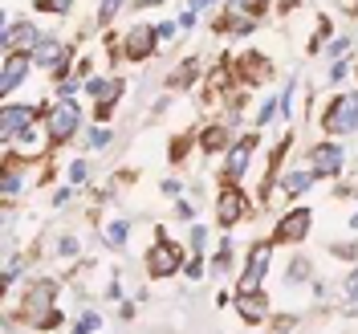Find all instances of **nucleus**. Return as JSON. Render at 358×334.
<instances>
[{
	"label": "nucleus",
	"mask_w": 358,
	"mask_h": 334,
	"mask_svg": "<svg viewBox=\"0 0 358 334\" xmlns=\"http://www.w3.org/2000/svg\"><path fill=\"white\" fill-rule=\"evenodd\" d=\"M29 62H33L29 53H8V57H4V74H0V94H4V98H8V94H13V90L24 82Z\"/></svg>",
	"instance_id": "6"
},
{
	"label": "nucleus",
	"mask_w": 358,
	"mask_h": 334,
	"mask_svg": "<svg viewBox=\"0 0 358 334\" xmlns=\"http://www.w3.org/2000/svg\"><path fill=\"white\" fill-rule=\"evenodd\" d=\"M268 257H273V245H257L252 249V257H248V269H245V277H241V293H252L261 281H265V273H268Z\"/></svg>",
	"instance_id": "4"
},
{
	"label": "nucleus",
	"mask_w": 358,
	"mask_h": 334,
	"mask_svg": "<svg viewBox=\"0 0 358 334\" xmlns=\"http://www.w3.org/2000/svg\"><path fill=\"white\" fill-rule=\"evenodd\" d=\"M17 188H21V176H17V172H8V176H4V196H13Z\"/></svg>",
	"instance_id": "23"
},
{
	"label": "nucleus",
	"mask_w": 358,
	"mask_h": 334,
	"mask_svg": "<svg viewBox=\"0 0 358 334\" xmlns=\"http://www.w3.org/2000/svg\"><path fill=\"white\" fill-rule=\"evenodd\" d=\"M118 8H122V0H102V13H98V21H110Z\"/></svg>",
	"instance_id": "22"
},
{
	"label": "nucleus",
	"mask_w": 358,
	"mask_h": 334,
	"mask_svg": "<svg viewBox=\"0 0 358 334\" xmlns=\"http://www.w3.org/2000/svg\"><path fill=\"white\" fill-rule=\"evenodd\" d=\"M346 290H350V298H355V306H358V273H350V281H346Z\"/></svg>",
	"instance_id": "28"
},
{
	"label": "nucleus",
	"mask_w": 358,
	"mask_h": 334,
	"mask_svg": "<svg viewBox=\"0 0 358 334\" xmlns=\"http://www.w3.org/2000/svg\"><path fill=\"white\" fill-rule=\"evenodd\" d=\"M326 131L330 134H355L358 131V94H346V98H338L334 106H330Z\"/></svg>",
	"instance_id": "1"
},
{
	"label": "nucleus",
	"mask_w": 358,
	"mask_h": 334,
	"mask_svg": "<svg viewBox=\"0 0 358 334\" xmlns=\"http://www.w3.org/2000/svg\"><path fill=\"white\" fill-rule=\"evenodd\" d=\"M37 41H41V33H37L33 25H17V29H13V25H4V49H8V53H13L17 45H24V49H33Z\"/></svg>",
	"instance_id": "13"
},
{
	"label": "nucleus",
	"mask_w": 358,
	"mask_h": 334,
	"mask_svg": "<svg viewBox=\"0 0 358 334\" xmlns=\"http://www.w3.org/2000/svg\"><path fill=\"white\" fill-rule=\"evenodd\" d=\"M241 314H245L248 322H257V318L265 314V302H261V293H257V302H252V293H245V298H241Z\"/></svg>",
	"instance_id": "17"
},
{
	"label": "nucleus",
	"mask_w": 358,
	"mask_h": 334,
	"mask_svg": "<svg viewBox=\"0 0 358 334\" xmlns=\"http://www.w3.org/2000/svg\"><path fill=\"white\" fill-rule=\"evenodd\" d=\"M155 41H159L155 29H147V25L131 29V37H127V57H131V62H143V57L155 49Z\"/></svg>",
	"instance_id": "9"
},
{
	"label": "nucleus",
	"mask_w": 358,
	"mask_h": 334,
	"mask_svg": "<svg viewBox=\"0 0 358 334\" xmlns=\"http://www.w3.org/2000/svg\"><path fill=\"white\" fill-rule=\"evenodd\" d=\"M273 111H277V106H273V102H265V106L257 111V123H268V118H273Z\"/></svg>",
	"instance_id": "27"
},
{
	"label": "nucleus",
	"mask_w": 358,
	"mask_h": 334,
	"mask_svg": "<svg viewBox=\"0 0 358 334\" xmlns=\"http://www.w3.org/2000/svg\"><path fill=\"white\" fill-rule=\"evenodd\" d=\"M41 8H49V13H66L69 0H41Z\"/></svg>",
	"instance_id": "25"
},
{
	"label": "nucleus",
	"mask_w": 358,
	"mask_h": 334,
	"mask_svg": "<svg viewBox=\"0 0 358 334\" xmlns=\"http://www.w3.org/2000/svg\"><path fill=\"white\" fill-rule=\"evenodd\" d=\"M33 106H4L0 111V139H21L29 127H33Z\"/></svg>",
	"instance_id": "5"
},
{
	"label": "nucleus",
	"mask_w": 358,
	"mask_h": 334,
	"mask_svg": "<svg viewBox=\"0 0 358 334\" xmlns=\"http://www.w3.org/2000/svg\"><path fill=\"white\" fill-rule=\"evenodd\" d=\"M313 176H317V172H293V176H285V192H289V196L306 192V188L313 183Z\"/></svg>",
	"instance_id": "15"
},
{
	"label": "nucleus",
	"mask_w": 358,
	"mask_h": 334,
	"mask_svg": "<svg viewBox=\"0 0 358 334\" xmlns=\"http://www.w3.org/2000/svg\"><path fill=\"white\" fill-rule=\"evenodd\" d=\"M53 281H37L33 290H29V306H24V314H29V322H37V326H53L57 322V314H45L49 306H53Z\"/></svg>",
	"instance_id": "2"
},
{
	"label": "nucleus",
	"mask_w": 358,
	"mask_h": 334,
	"mask_svg": "<svg viewBox=\"0 0 358 334\" xmlns=\"http://www.w3.org/2000/svg\"><path fill=\"white\" fill-rule=\"evenodd\" d=\"M310 224H313L310 208H293L289 216L281 221V228H277V237H281V241H301V237L310 232Z\"/></svg>",
	"instance_id": "8"
},
{
	"label": "nucleus",
	"mask_w": 358,
	"mask_h": 334,
	"mask_svg": "<svg viewBox=\"0 0 358 334\" xmlns=\"http://www.w3.org/2000/svg\"><path fill=\"white\" fill-rule=\"evenodd\" d=\"M183 273H187L192 281H196V277H203V261H200V257H192V261H183Z\"/></svg>",
	"instance_id": "21"
},
{
	"label": "nucleus",
	"mask_w": 358,
	"mask_h": 334,
	"mask_svg": "<svg viewBox=\"0 0 358 334\" xmlns=\"http://www.w3.org/2000/svg\"><path fill=\"white\" fill-rule=\"evenodd\" d=\"M224 143H228L224 127H212V131H203V147H208V151H220Z\"/></svg>",
	"instance_id": "18"
},
{
	"label": "nucleus",
	"mask_w": 358,
	"mask_h": 334,
	"mask_svg": "<svg viewBox=\"0 0 358 334\" xmlns=\"http://www.w3.org/2000/svg\"><path fill=\"white\" fill-rule=\"evenodd\" d=\"M134 4H138V8H155L159 0H134Z\"/></svg>",
	"instance_id": "29"
},
{
	"label": "nucleus",
	"mask_w": 358,
	"mask_h": 334,
	"mask_svg": "<svg viewBox=\"0 0 358 334\" xmlns=\"http://www.w3.org/2000/svg\"><path fill=\"white\" fill-rule=\"evenodd\" d=\"M78 102H57L53 111H49V134L57 139V143H66L69 134L78 131Z\"/></svg>",
	"instance_id": "3"
},
{
	"label": "nucleus",
	"mask_w": 358,
	"mask_h": 334,
	"mask_svg": "<svg viewBox=\"0 0 358 334\" xmlns=\"http://www.w3.org/2000/svg\"><path fill=\"white\" fill-rule=\"evenodd\" d=\"M127 237H131V224L127 221H114L110 228H106V245H114V249L127 245Z\"/></svg>",
	"instance_id": "16"
},
{
	"label": "nucleus",
	"mask_w": 358,
	"mask_h": 334,
	"mask_svg": "<svg viewBox=\"0 0 358 334\" xmlns=\"http://www.w3.org/2000/svg\"><path fill=\"white\" fill-rule=\"evenodd\" d=\"M110 143V131H94L90 134V147H106Z\"/></svg>",
	"instance_id": "24"
},
{
	"label": "nucleus",
	"mask_w": 358,
	"mask_h": 334,
	"mask_svg": "<svg viewBox=\"0 0 358 334\" xmlns=\"http://www.w3.org/2000/svg\"><path fill=\"white\" fill-rule=\"evenodd\" d=\"M216 212H220L224 224H236L241 216H245V196H241L236 188H228V192L220 196V204H216Z\"/></svg>",
	"instance_id": "14"
},
{
	"label": "nucleus",
	"mask_w": 358,
	"mask_h": 334,
	"mask_svg": "<svg viewBox=\"0 0 358 334\" xmlns=\"http://www.w3.org/2000/svg\"><path fill=\"white\" fill-rule=\"evenodd\" d=\"M208 4H212V0H192V8H196V13H200V8H208Z\"/></svg>",
	"instance_id": "30"
},
{
	"label": "nucleus",
	"mask_w": 358,
	"mask_h": 334,
	"mask_svg": "<svg viewBox=\"0 0 358 334\" xmlns=\"http://www.w3.org/2000/svg\"><path fill=\"white\" fill-rule=\"evenodd\" d=\"M252 147H257V139L248 134V139H241V143L228 151V176H232V179H241L248 172V155H252Z\"/></svg>",
	"instance_id": "12"
},
{
	"label": "nucleus",
	"mask_w": 358,
	"mask_h": 334,
	"mask_svg": "<svg viewBox=\"0 0 358 334\" xmlns=\"http://www.w3.org/2000/svg\"><path fill=\"white\" fill-rule=\"evenodd\" d=\"M346 69H350V66H346V62H338V66L330 69V82H342V78H346Z\"/></svg>",
	"instance_id": "26"
},
{
	"label": "nucleus",
	"mask_w": 358,
	"mask_h": 334,
	"mask_svg": "<svg viewBox=\"0 0 358 334\" xmlns=\"http://www.w3.org/2000/svg\"><path fill=\"white\" fill-rule=\"evenodd\" d=\"M313 163H317V167H313L317 176H338V172H342V147L317 143V147H313Z\"/></svg>",
	"instance_id": "11"
},
{
	"label": "nucleus",
	"mask_w": 358,
	"mask_h": 334,
	"mask_svg": "<svg viewBox=\"0 0 358 334\" xmlns=\"http://www.w3.org/2000/svg\"><path fill=\"white\" fill-rule=\"evenodd\" d=\"M29 57H33L37 66H62V62H66V45L57 41V37H41V41L29 49Z\"/></svg>",
	"instance_id": "10"
},
{
	"label": "nucleus",
	"mask_w": 358,
	"mask_h": 334,
	"mask_svg": "<svg viewBox=\"0 0 358 334\" xmlns=\"http://www.w3.org/2000/svg\"><path fill=\"white\" fill-rule=\"evenodd\" d=\"M147 265H151L155 277H167V273H176V269L183 265V253H179L171 241H159V245L151 249V261H147Z\"/></svg>",
	"instance_id": "7"
},
{
	"label": "nucleus",
	"mask_w": 358,
	"mask_h": 334,
	"mask_svg": "<svg viewBox=\"0 0 358 334\" xmlns=\"http://www.w3.org/2000/svg\"><path fill=\"white\" fill-rule=\"evenodd\" d=\"M98 330V314H82L78 318V334H94Z\"/></svg>",
	"instance_id": "19"
},
{
	"label": "nucleus",
	"mask_w": 358,
	"mask_h": 334,
	"mask_svg": "<svg viewBox=\"0 0 358 334\" xmlns=\"http://www.w3.org/2000/svg\"><path fill=\"white\" fill-rule=\"evenodd\" d=\"M86 176H90V167L82 163V159H73V163H69V179H73V183H82Z\"/></svg>",
	"instance_id": "20"
}]
</instances>
